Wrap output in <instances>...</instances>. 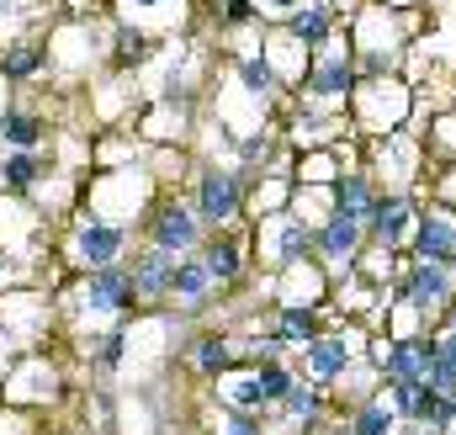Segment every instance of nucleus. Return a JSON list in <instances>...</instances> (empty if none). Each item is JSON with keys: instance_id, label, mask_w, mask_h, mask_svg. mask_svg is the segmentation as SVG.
<instances>
[{"instance_id": "obj_1", "label": "nucleus", "mask_w": 456, "mask_h": 435, "mask_svg": "<svg viewBox=\"0 0 456 435\" xmlns=\"http://www.w3.org/2000/svg\"><path fill=\"white\" fill-rule=\"evenodd\" d=\"M133 298H138V287H133V271H122V266L86 271L80 303H86L91 314H127V308H133Z\"/></svg>"}, {"instance_id": "obj_2", "label": "nucleus", "mask_w": 456, "mask_h": 435, "mask_svg": "<svg viewBox=\"0 0 456 435\" xmlns=\"http://www.w3.org/2000/svg\"><path fill=\"white\" fill-rule=\"evenodd\" d=\"M239 202H244L239 176H228V170H202V181H197V218H202V223H213V228L233 223V218H239Z\"/></svg>"}, {"instance_id": "obj_3", "label": "nucleus", "mask_w": 456, "mask_h": 435, "mask_svg": "<svg viewBox=\"0 0 456 435\" xmlns=\"http://www.w3.org/2000/svg\"><path fill=\"white\" fill-rule=\"evenodd\" d=\"M122 244H127V234H122L117 223H107V218H86V223L75 228V260H80L86 271H102V266H117Z\"/></svg>"}, {"instance_id": "obj_4", "label": "nucleus", "mask_w": 456, "mask_h": 435, "mask_svg": "<svg viewBox=\"0 0 456 435\" xmlns=\"http://www.w3.org/2000/svg\"><path fill=\"white\" fill-rule=\"evenodd\" d=\"M149 239H154L159 250H170V255H186V250H197V239H202V218H197V208L170 202V208H159V213H154Z\"/></svg>"}, {"instance_id": "obj_5", "label": "nucleus", "mask_w": 456, "mask_h": 435, "mask_svg": "<svg viewBox=\"0 0 456 435\" xmlns=\"http://www.w3.org/2000/svg\"><path fill=\"white\" fill-rule=\"evenodd\" d=\"M436 356H441V345H430V340H398V345H387L377 361L387 366L393 382H425L430 366H436Z\"/></svg>"}, {"instance_id": "obj_6", "label": "nucleus", "mask_w": 456, "mask_h": 435, "mask_svg": "<svg viewBox=\"0 0 456 435\" xmlns=\"http://www.w3.org/2000/svg\"><path fill=\"white\" fill-rule=\"evenodd\" d=\"M170 282H175V255L149 244L143 255H133V287L138 298H170Z\"/></svg>"}, {"instance_id": "obj_7", "label": "nucleus", "mask_w": 456, "mask_h": 435, "mask_svg": "<svg viewBox=\"0 0 456 435\" xmlns=\"http://www.w3.org/2000/svg\"><path fill=\"white\" fill-rule=\"evenodd\" d=\"M403 298L414 303V308H441L446 298H452V271L446 266H436V260H419L414 271H409V282H403Z\"/></svg>"}, {"instance_id": "obj_8", "label": "nucleus", "mask_w": 456, "mask_h": 435, "mask_svg": "<svg viewBox=\"0 0 456 435\" xmlns=\"http://www.w3.org/2000/svg\"><path fill=\"white\" fill-rule=\"evenodd\" d=\"M213 271L202 266V255L197 260H175V282H170V298L181 303V308H202L208 298H213Z\"/></svg>"}, {"instance_id": "obj_9", "label": "nucleus", "mask_w": 456, "mask_h": 435, "mask_svg": "<svg viewBox=\"0 0 456 435\" xmlns=\"http://www.w3.org/2000/svg\"><path fill=\"white\" fill-rule=\"evenodd\" d=\"M414 250H419V260L452 266V255H456V228H452V218H446V213L419 218V239H414Z\"/></svg>"}, {"instance_id": "obj_10", "label": "nucleus", "mask_w": 456, "mask_h": 435, "mask_svg": "<svg viewBox=\"0 0 456 435\" xmlns=\"http://www.w3.org/2000/svg\"><path fill=\"white\" fill-rule=\"evenodd\" d=\"M43 133H48V127H43L37 111H21V107L0 111V144H11V149H37Z\"/></svg>"}, {"instance_id": "obj_11", "label": "nucleus", "mask_w": 456, "mask_h": 435, "mask_svg": "<svg viewBox=\"0 0 456 435\" xmlns=\"http://www.w3.org/2000/svg\"><path fill=\"white\" fill-rule=\"evenodd\" d=\"M308 250H314V234L303 228V218H281L276 234H271V260H276V266H292V260H303Z\"/></svg>"}, {"instance_id": "obj_12", "label": "nucleus", "mask_w": 456, "mask_h": 435, "mask_svg": "<svg viewBox=\"0 0 456 435\" xmlns=\"http://www.w3.org/2000/svg\"><path fill=\"white\" fill-rule=\"evenodd\" d=\"M409 197H387V202H371V213H366V223H371V234L382 239V244H398L403 239V228H409Z\"/></svg>"}, {"instance_id": "obj_13", "label": "nucleus", "mask_w": 456, "mask_h": 435, "mask_svg": "<svg viewBox=\"0 0 456 435\" xmlns=\"http://www.w3.org/2000/svg\"><path fill=\"white\" fill-rule=\"evenodd\" d=\"M0 181H5V192H32V186L43 181V154H37V149H16V154H5Z\"/></svg>"}, {"instance_id": "obj_14", "label": "nucleus", "mask_w": 456, "mask_h": 435, "mask_svg": "<svg viewBox=\"0 0 456 435\" xmlns=\"http://www.w3.org/2000/svg\"><path fill=\"white\" fill-rule=\"evenodd\" d=\"M314 244H319V250H324L330 260H345V255H350V250L361 244V218H345V213H335L330 223H324V234H319Z\"/></svg>"}, {"instance_id": "obj_15", "label": "nucleus", "mask_w": 456, "mask_h": 435, "mask_svg": "<svg viewBox=\"0 0 456 435\" xmlns=\"http://www.w3.org/2000/svg\"><path fill=\"white\" fill-rule=\"evenodd\" d=\"M287 32H292L303 48H324V37H330V5H303V11H292V16H287Z\"/></svg>"}, {"instance_id": "obj_16", "label": "nucleus", "mask_w": 456, "mask_h": 435, "mask_svg": "<svg viewBox=\"0 0 456 435\" xmlns=\"http://www.w3.org/2000/svg\"><path fill=\"white\" fill-rule=\"evenodd\" d=\"M308 86H314V96H324V102H330V96H345V91L355 86V70H350V59H345V53H330V59L314 70V80H308Z\"/></svg>"}, {"instance_id": "obj_17", "label": "nucleus", "mask_w": 456, "mask_h": 435, "mask_svg": "<svg viewBox=\"0 0 456 435\" xmlns=\"http://www.w3.org/2000/svg\"><path fill=\"white\" fill-rule=\"evenodd\" d=\"M202 266L213 271V282L224 287V282H233L239 271H244V255H239V244L228 239V234H218V239H208V250H202Z\"/></svg>"}, {"instance_id": "obj_18", "label": "nucleus", "mask_w": 456, "mask_h": 435, "mask_svg": "<svg viewBox=\"0 0 456 435\" xmlns=\"http://www.w3.org/2000/svg\"><path fill=\"white\" fill-rule=\"evenodd\" d=\"M345 366H350V345L345 340H308V372L314 377H340Z\"/></svg>"}, {"instance_id": "obj_19", "label": "nucleus", "mask_w": 456, "mask_h": 435, "mask_svg": "<svg viewBox=\"0 0 456 435\" xmlns=\"http://www.w3.org/2000/svg\"><path fill=\"white\" fill-rule=\"evenodd\" d=\"M441 393L430 382H393V414H409V420H425V409L436 404Z\"/></svg>"}, {"instance_id": "obj_20", "label": "nucleus", "mask_w": 456, "mask_h": 435, "mask_svg": "<svg viewBox=\"0 0 456 435\" xmlns=\"http://www.w3.org/2000/svg\"><path fill=\"white\" fill-rule=\"evenodd\" d=\"M335 213H345V218L371 213V186H366V176H345V181H335Z\"/></svg>"}, {"instance_id": "obj_21", "label": "nucleus", "mask_w": 456, "mask_h": 435, "mask_svg": "<svg viewBox=\"0 0 456 435\" xmlns=\"http://www.w3.org/2000/svg\"><path fill=\"white\" fill-rule=\"evenodd\" d=\"M191 361H197V372L218 377V372L233 366V350H228V340H218V334H202V340L191 345Z\"/></svg>"}, {"instance_id": "obj_22", "label": "nucleus", "mask_w": 456, "mask_h": 435, "mask_svg": "<svg viewBox=\"0 0 456 435\" xmlns=\"http://www.w3.org/2000/svg\"><path fill=\"white\" fill-rule=\"evenodd\" d=\"M43 70V48H32V43H11L5 53H0V75L5 80H27V75H37Z\"/></svg>"}, {"instance_id": "obj_23", "label": "nucleus", "mask_w": 456, "mask_h": 435, "mask_svg": "<svg viewBox=\"0 0 456 435\" xmlns=\"http://www.w3.org/2000/svg\"><path fill=\"white\" fill-rule=\"evenodd\" d=\"M441 398H452L456 393V329L441 340V356H436V366H430V377H425Z\"/></svg>"}, {"instance_id": "obj_24", "label": "nucleus", "mask_w": 456, "mask_h": 435, "mask_svg": "<svg viewBox=\"0 0 456 435\" xmlns=\"http://www.w3.org/2000/svg\"><path fill=\"white\" fill-rule=\"evenodd\" d=\"M239 80H244L249 96H271V91H276V70H271L260 53H244V59H239Z\"/></svg>"}, {"instance_id": "obj_25", "label": "nucleus", "mask_w": 456, "mask_h": 435, "mask_svg": "<svg viewBox=\"0 0 456 435\" xmlns=\"http://www.w3.org/2000/svg\"><path fill=\"white\" fill-rule=\"evenodd\" d=\"M143 53H149V32H143V27H117V37H112L117 64H138Z\"/></svg>"}, {"instance_id": "obj_26", "label": "nucleus", "mask_w": 456, "mask_h": 435, "mask_svg": "<svg viewBox=\"0 0 456 435\" xmlns=\"http://www.w3.org/2000/svg\"><path fill=\"white\" fill-rule=\"evenodd\" d=\"M260 393H265V404H281L287 393H292V372L281 366V361H260Z\"/></svg>"}, {"instance_id": "obj_27", "label": "nucleus", "mask_w": 456, "mask_h": 435, "mask_svg": "<svg viewBox=\"0 0 456 435\" xmlns=\"http://www.w3.org/2000/svg\"><path fill=\"white\" fill-rule=\"evenodd\" d=\"M393 425H398V414H393L387 404H366V409L355 414L350 435H393Z\"/></svg>"}, {"instance_id": "obj_28", "label": "nucleus", "mask_w": 456, "mask_h": 435, "mask_svg": "<svg viewBox=\"0 0 456 435\" xmlns=\"http://www.w3.org/2000/svg\"><path fill=\"white\" fill-rule=\"evenodd\" d=\"M228 398H233V409H260V404H265V393H260V377H239V382L228 388Z\"/></svg>"}, {"instance_id": "obj_29", "label": "nucleus", "mask_w": 456, "mask_h": 435, "mask_svg": "<svg viewBox=\"0 0 456 435\" xmlns=\"http://www.w3.org/2000/svg\"><path fill=\"white\" fill-rule=\"evenodd\" d=\"M281 409H287V414H303V420H308V414H319V393H314V388H303V382H292V393L281 398Z\"/></svg>"}, {"instance_id": "obj_30", "label": "nucleus", "mask_w": 456, "mask_h": 435, "mask_svg": "<svg viewBox=\"0 0 456 435\" xmlns=\"http://www.w3.org/2000/svg\"><path fill=\"white\" fill-rule=\"evenodd\" d=\"M281 329H287V334H297V340H314L319 319H314V308H281Z\"/></svg>"}, {"instance_id": "obj_31", "label": "nucleus", "mask_w": 456, "mask_h": 435, "mask_svg": "<svg viewBox=\"0 0 456 435\" xmlns=\"http://www.w3.org/2000/svg\"><path fill=\"white\" fill-rule=\"evenodd\" d=\"M224 435H260V409H228Z\"/></svg>"}, {"instance_id": "obj_32", "label": "nucleus", "mask_w": 456, "mask_h": 435, "mask_svg": "<svg viewBox=\"0 0 456 435\" xmlns=\"http://www.w3.org/2000/svg\"><path fill=\"white\" fill-rule=\"evenodd\" d=\"M122 345H127L122 334H107V340H96V361H91V366H96V372H112L117 361H122Z\"/></svg>"}, {"instance_id": "obj_33", "label": "nucleus", "mask_w": 456, "mask_h": 435, "mask_svg": "<svg viewBox=\"0 0 456 435\" xmlns=\"http://www.w3.org/2000/svg\"><path fill=\"white\" fill-rule=\"evenodd\" d=\"M255 16H260L255 0H224V27H249Z\"/></svg>"}, {"instance_id": "obj_34", "label": "nucleus", "mask_w": 456, "mask_h": 435, "mask_svg": "<svg viewBox=\"0 0 456 435\" xmlns=\"http://www.w3.org/2000/svg\"><path fill=\"white\" fill-rule=\"evenodd\" d=\"M425 425H430V435L452 431V425H456V420H452V398H436V404L425 409Z\"/></svg>"}, {"instance_id": "obj_35", "label": "nucleus", "mask_w": 456, "mask_h": 435, "mask_svg": "<svg viewBox=\"0 0 456 435\" xmlns=\"http://www.w3.org/2000/svg\"><path fill=\"white\" fill-rule=\"evenodd\" d=\"M265 154H271V138H244V160H249V165H255V160L265 165Z\"/></svg>"}, {"instance_id": "obj_36", "label": "nucleus", "mask_w": 456, "mask_h": 435, "mask_svg": "<svg viewBox=\"0 0 456 435\" xmlns=\"http://www.w3.org/2000/svg\"><path fill=\"white\" fill-rule=\"evenodd\" d=\"M387 64H393V59H387V53H366V70H371V75H382V70H387Z\"/></svg>"}, {"instance_id": "obj_37", "label": "nucleus", "mask_w": 456, "mask_h": 435, "mask_svg": "<svg viewBox=\"0 0 456 435\" xmlns=\"http://www.w3.org/2000/svg\"><path fill=\"white\" fill-rule=\"evenodd\" d=\"M5 16H21V0H0V21Z\"/></svg>"}, {"instance_id": "obj_38", "label": "nucleus", "mask_w": 456, "mask_h": 435, "mask_svg": "<svg viewBox=\"0 0 456 435\" xmlns=\"http://www.w3.org/2000/svg\"><path fill=\"white\" fill-rule=\"evenodd\" d=\"M127 5H133V11H159L165 0H127Z\"/></svg>"}, {"instance_id": "obj_39", "label": "nucleus", "mask_w": 456, "mask_h": 435, "mask_svg": "<svg viewBox=\"0 0 456 435\" xmlns=\"http://www.w3.org/2000/svg\"><path fill=\"white\" fill-rule=\"evenodd\" d=\"M271 5H276V11H287V5H297V0H271Z\"/></svg>"}, {"instance_id": "obj_40", "label": "nucleus", "mask_w": 456, "mask_h": 435, "mask_svg": "<svg viewBox=\"0 0 456 435\" xmlns=\"http://www.w3.org/2000/svg\"><path fill=\"white\" fill-rule=\"evenodd\" d=\"M452 420H456V393H452Z\"/></svg>"}, {"instance_id": "obj_41", "label": "nucleus", "mask_w": 456, "mask_h": 435, "mask_svg": "<svg viewBox=\"0 0 456 435\" xmlns=\"http://www.w3.org/2000/svg\"><path fill=\"white\" fill-rule=\"evenodd\" d=\"M213 5H224V0H213Z\"/></svg>"}, {"instance_id": "obj_42", "label": "nucleus", "mask_w": 456, "mask_h": 435, "mask_svg": "<svg viewBox=\"0 0 456 435\" xmlns=\"http://www.w3.org/2000/svg\"><path fill=\"white\" fill-rule=\"evenodd\" d=\"M0 165H5V160H0Z\"/></svg>"}]
</instances>
